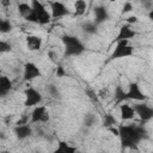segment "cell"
<instances>
[{
	"label": "cell",
	"instance_id": "6da1fadb",
	"mask_svg": "<svg viewBox=\"0 0 153 153\" xmlns=\"http://www.w3.org/2000/svg\"><path fill=\"white\" fill-rule=\"evenodd\" d=\"M118 137L123 148H135L143 139L147 137V130L142 126L136 124H120Z\"/></svg>",
	"mask_w": 153,
	"mask_h": 153
},
{
	"label": "cell",
	"instance_id": "7a4b0ae2",
	"mask_svg": "<svg viewBox=\"0 0 153 153\" xmlns=\"http://www.w3.org/2000/svg\"><path fill=\"white\" fill-rule=\"evenodd\" d=\"M31 12L24 18L26 22L39 24V25H47L51 20V14L48 12L45 6L38 1V0H31Z\"/></svg>",
	"mask_w": 153,
	"mask_h": 153
},
{
	"label": "cell",
	"instance_id": "3957f363",
	"mask_svg": "<svg viewBox=\"0 0 153 153\" xmlns=\"http://www.w3.org/2000/svg\"><path fill=\"white\" fill-rule=\"evenodd\" d=\"M62 43L65 44V55L66 56H79L85 51V45L82 42L72 35H63L61 37Z\"/></svg>",
	"mask_w": 153,
	"mask_h": 153
},
{
	"label": "cell",
	"instance_id": "277c9868",
	"mask_svg": "<svg viewBox=\"0 0 153 153\" xmlns=\"http://www.w3.org/2000/svg\"><path fill=\"white\" fill-rule=\"evenodd\" d=\"M133 54H134V47H131L129 44V41L128 39H121V41H117V44L110 55V60L129 57Z\"/></svg>",
	"mask_w": 153,
	"mask_h": 153
},
{
	"label": "cell",
	"instance_id": "5b68a950",
	"mask_svg": "<svg viewBox=\"0 0 153 153\" xmlns=\"http://www.w3.org/2000/svg\"><path fill=\"white\" fill-rule=\"evenodd\" d=\"M24 94H25V100H24V105L27 106V108H31V106H36L38 105L43 97H42V93L33 88V87H27L25 91H24Z\"/></svg>",
	"mask_w": 153,
	"mask_h": 153
},
{
	"label": "cell",
	"instance_id": "8992f818",
	"mask_svg": "<svg viewBox=\"0 0 153 153\" xmlns=\"http://www.w3.org/2000/svg\"><path fill=\"white\" fill-rule=\"evenodd\" d=\"M134 109V112L135 115H137L140 117L141 121L143 122H147V121H151L153 118V109L146 104V103H137V104H134L133 106Z\"/></svg>",
	"mask_w": 153,
	"mask_h": 153
},
{
	"label": "cell",
	"instance_id": "52a82bcc",
	"mask_svg": "<svg viewBox=\"0 0 153 153\" xmlns=\"http://www.w3.org/2000/svg\"><path fill=\"white\" fill-rule=\"evenodd\" d=\"M49 118H50L49 112L44 105H36L30 115V121L32 123H38V122L45 123L49 121Z\"/></svg>",
	"mask_w": 153,
	"mask_h": 153
},
{
	"label": "cell",
	"instance_id": "ba28073f",
	"mask_svg": "<svg viewBox=\"0 0 153 153\" xmlns=\"http://www.w3.org/2000/svg\"><path fill=\"white\" fill-rule=\"evenodd\" d=\"M127 92V99H131V100H137V102H143L146 100V94L141 91V87L137 82H130L128 91Z\"/></svg>",
	"mask_w": 153,
	"mask_h": 153
},
{
	"label": "cell",
	"instance_id": "9c48e42d",
	"mask_svg": "<svg viewBox=\"0 0 153 153\" xmlns=\"http://www.w3.org/2000/svg\"><path fill=\"white\" fill-rule=\"evenodd\" d=\"M24 80L25 81H31L36 78L42 76V72L41 69L37 67L36 63L33 62H26L24 65Z\"/></svg>",
	"mask_w": 153,
	"mask_h": 153
},
{
	"label": "cell",
	"instance_id": "30bf717a",
	"mask_svg": "<svg viewBox=\"0 0 153 153\" xmlns=\"http://www.w3.org/2000/svg\"><path fill=\"white\" fill-rule=\"evenodd\" d=\"M50 11H51V18H62L67 14H69V10L62 4L61 1H54L50 4Z\"/></svg>",
	"mask_w": 153,
	"mask_h": 153
},
{
	"label": "cell",
	"instance_id": "8fae6325",
	"mask_svg": "<svg viewBox=\"0 0 153 153\" xmlns=\"http://www.w3.org/2000/svg\"><path fill=\"white\" fill-rule=\"evenodd\" d=\"M13 133L16 135V137L18 140H25L29 136L32 135V128L29 126V123L26 124H20V126H16L13 129Z\"/></svg>",
	"mask_w": 153,
	"mask_h": 153
},
{
	"label": "cell",
	"instance_id": "7c38bea8",
	"mask_svg": "<svg viewBox=\"0 0 153 153\" xmlns=\"http://www.w3.org/2000/svg\"><path fill=\"white\" fill-rule=\"evenodd\" d=\"M93 13H94V23L97 25L106 22L110 18L109 12H108V10L104 6H97V7H94Z\"/></svg>",
	"mask_w": 153,
	"mask_h": 153
},
{
	"label": "cell",
	"instance_id": "4fadbf2b",
	"mask_svg": "<svg viewBox=\"0 0 153 153\" xmlns=\"http://www.w3.org/2000/svg\"><path fill=\"white\" fill-rule=\"evenodd\" d=\"M42 38L39 36H36V35H31V36H27L26 37V48L30 50V51H37L42 48Z\"/></svg>",
	"mask_w": 153,
	"mask_h": 153
},
{
	"label": "cell",
	"instance_id": "5bb4252c",
	"mask_svg": "<svg viewBox=\"0 0 153 153\" xmlns=\"http://www.w3.org/2000/svg\"><path fill=\"white\" fill-rule=\"evenodd\" d=\"M120 115H121V120L122 121H129L133 120L135 117V112L131 105L127 104V103H121L120 105Z\"/></svg>",
	"mask_w": 153,
	"mask_h": 153
},
{
	"label": "cell",
	"instance_id": "9a60e30c",
	"mask_svg": "<svg viewBox=\"0 0 153 153\" xmlns=\"http://www.w3.org/2000/svg\"><path fill=\"white\" fill-rule=\"evenodd\" d=\"M137 33L135 30H133L129 25H123L120 27V31L116 36V41H121V39H130L133 37H135Z\"/></svg>",
	"mask_w": 153,
	"mask_h": 153
},
{
	"label": "cell",
	"instance_id": "2e32d148",
	"mask_svg": "<svg viewBox=\"0 0 153 153\" xmlns=\"http://www.w3.org/2000/svg\"><path fill=\"white\" fill-rule=\"evenodd\" d=\"M12 90V81L6 75H0V97L6 96Z\"/></svg>",
	"mask_w": 153,
	"mask_h": 153
},
{
	"label": "cell",
	"instance_id": "e0dca14e",
	"mask_svg": "<svg viewBox=\"0 0 153 153\" xmlns=\"http://www.w3.org/2000/svg\"><path fill=\"white\" fill-rule=\"evenodd\" d=\"M75 151H76V147H73L65 141H60L57 148L55 149V153H74Z\"/></svg>",
	"mask_w": 153,
	"mask_h": 153
},
{
	"label": "cell",
	"instance_id": "ac0fdd59",
	"mask_svg": "<svg viewBox=\"0 0 153 153\" xmlns=\"http://www.w3.org/2000/svg\"><path fill=\"white\" fill-rule=\"evenodd\" d=\"M86 1L85 0H75L74 2V14L82 16L86 12Z\"/></svg>",
	"mask_w": 153,
	"mask_h": 153
},
{
	"label": "cell",
	"instance_id": "d6986e66",
	"mask_svg": "<svg viewBox=\"0 0 153 153\" xmlns=\"http://www.w3.org/2000/svg\"><path fill=\"white\" fill-rule=\"evenodd\" d=\"M115 99H116V103L118 104L127 100V92L122 88V86H117L115 88Z\"/></svg>",
	"mask_w": 153,
	"mask_h": 153
},
{
	"label": "cell",
	"instance_id": "ffe728a7",
	"mask_svg": "<svg viewBox=\"0 0 153 153\" xmlns=\"http://www.w3.org/2000/svg\"><path fill=\"white\" fill-rule=\"evenodd\" d=\"M31 5H29V4H26V2H19L18 4V13L23 17V18H25L30 12H31Z\"/></svg>",
	"mask_w": 153,
	"mask_h": 153
},
{
	"label": "cell",
	"instance_id": "44dd1931",
	"mask_svg": "<svg viewBox=\"0 0 153 153\" xmlns=\"http://www.w3.org/2000/svg\"><path fill=\"white\" fill-rule=\"evenodd\" d=\"M12 30V24L7 19H2L0 17V33H6Z\"/></svg>",
	"mask_w": 153,
	"mask_h": 153
},
{
	"label": "cell",
	"instance_id": "7402d4cb",
	"mask_svg": "<svg viewBox=\"0 0 153 153\" xmlns=\"http://www.w3.org/2000/svg\"><path fill=\"white\" fill-rule=\"evenodd\" d=\"M104 127L109 128V127H112V126H117V120L115 118V116L112 114H106L105 117H104V122H103Z\"/></svg>",
	"mask_w": 153,
	"mask_h": 153
},
{
	"label": "cell",
	"instance_id": "603a6c76",
	"mask_svg": "<svg viewBox=\"0 0 153 153\" xmlns=\"http://www.w3.org/2000/svg\"><path fill=\"white\" fill-rule=\"evenodd\" d=\"M82 30L88 35L97 33V24L96 23H86L82 25Z\"/></svg>",
	"mask_w": 153,
	"mask_h": 153
},
{
	"label": "cell",
	"instance_id": "cb8c5ba5",
	"mask_svg": "<svg viewBox=\"0 0 153 153\" xmlns=\"http://www.w3.org/2000/svg\"><path fill=\"white\" fill-rule=\"evenodd\" d=\"M12 50V44L8 43L7 41L0 39V54H5V53H10Z\"/></svg>",
	"mask_w": 153,
	"mask_h": 153
},
{
	"label": "cell",
	"instance_id": "d4e9b609",
	"mask_svg": "<svg viewBox=\"0 0 153 153\" xmlns=\"http://www.w3.org/2000/svg\"><path fill=\"white\" fill-rule=\"evenodd\" d=\"M96 121H97V118H96V116L92 115V114H87V115L85 116V126H87V127L93 126V124L96 123Z\"/></svg>",
	"mask_w": 153,
	"mask_h": 153
},
{
	"label": "cell",
	"instance_id": "484cf974",
	"mask_svg": "<svg viewBox=\"0 0 153 153\" xmlns=\"http://www.w3.org/2000/svg\"><path fill=\"white\" fill-rule=\"evenodd\" d=\"M47 91H48L49 94L53 96V97H59V94H60V92H59V90H57V87H56L55 85H48Z\"/></svg>",
	"mask_w": 153,
	"mask_h": 153
},
{
	"label": "cell",
	"instance_id": "4316f807",
	"mask_svg": "<svg viewBox=\"0 0 153 153\" xmlns=\"http://www.w3.org/2000/svg\"><path fill=\"white\" fill-rule=\"evenodd\" d=\"M131 10H133V5H131V2H130V1H127V2H124V5H123L122 13H128V12H130Z\"/></svg>",
	"mask_w": 153,
	"mask_h": 153
},
{
	"label": "cell",
	"instance_id": "83f0119b",
	"mask_svg": "<svg viewBox=\"0 0 153 153\" xmlns=\"http://www.w3.org/2000/svg\"><path fill=\"white\" fill-rule=\"evenodd\" d=\"M56 75L59 78H62V76L66 75V71H65V68L62 66H57V68H56Z\"/></svg>",
	"mask_w": 153,
	"mask_h": 153
},
{
	"label": "cell",
	"instance_id": "f1b7e54d",
	"mask_svg": "<svg viewBox=\"0 0 153 153\" xmlns=\"http://www.w3.org/2000/svg\"><path fill=\"white\" fill-rule=\"evenodd\" d=\"M26 123H29V116H26V115L22 116V118H19V120L16 122V124H17V126H20V124H26Z\"/></svg>",
	"mask_w": 153,
	"mask_h": 153
},
{
	"label": "cell",
	"instance_id": "f546056e",
	"mask_svg": "<svg viewBox=\"0 0 153 153\" xmlns=\"http://www.w3.org/2000/svg\"><path fill=\"white\" fill-rule=\"evenodd\" d=\"M126 22H127L128 24H136V23L139 22V18H137L136 16H130V17H128V18L126 19Z\"/></svg>",
	"mask_w": 153,
	"mask_h": 153
},
{
	"label": "cell",
	"instance_id": "4dcf8cb0",
	"mask_svg": "<svg viewBox=\"0 0 153 153\" xmlns=\"http://www.w3.org/2000/svg\"><path fill=\"white\" fill-rule=\"evenodd\" d=\"M108 129H109L111 133H114V135L118 136V128H115V126H112V127H109Z\"/></svg>",
	"mask_w": 153,
	"mask_h": 153
},
{
	"label": "cell",
	"instance_id": "1f68e13d",
	"mask_svg": "<svg viewBox=\"0 0 153 153\" xmlns=\"http://www.w3.org/2000/svg\"><path fill=\"white\" fill-rule=\"evenodd\" d=\"M0 2H1V5L4 7H10L11 6V0H1Z\"/></svg>",
	"mask_w": 153,
	"mask_h": 153
},
{
	"label": "cell",
	"instance_id": "d6a6232c",
	"mask_svg": "<svg viewBox=\"0 0 153 153\" xmlns=\"http://www.w3.org/2000/svg\"><path fill=\"white\" fill-rule=\"evenodd\" d=\"M87 94H90L88 97H90L91 99H93V100H97V96H96V94H94L92 91H87Z\"/></svg>",
	"mask_w": 153,
	"mask_h": 153
},
{
	"label": "cell",
	"instance_id": "836d02e7",
	"mask_svg": "<svg viewBox=\"0 0 153 153\" xmlns=\"http://www.w3.org/2000/svg\"><path fill=\"white\" fill-rule=\"evenodd\" d=\"M5 137H6V136L4 135V133H0V139H5Z\"/></svg>",
	"mask_w": 153,
	"mask_h": 153
},
{
	"label": "cell",
	"instance_id": "e575fe53",
	"mask_svg": "<svg viewBox=\"0 0 153 153\" xmlns=\"http://www.w3.org/2000/svg\"><path fill=\"white\" fill-rule=\"evenodd\" d=\"M109 1H110V2H115L116 0H109Z\"/></svg>",
	"mask_w": 153,
	"mask_h": 153
},
{
	"label": "cell",
	"instance_id": "d590c367",
	"mask_svg": "<svg viewBox=\"0 0 153 153\" xmlns=\"http://www.w3.org/2000/svg\"><path fill=\"white\" fill-rule=\"evenodd\" d=\"M128 1H130V2H131V1H135V0H128Z\"/></svg>",
	"mask_w": 153,
	"mask_h": 153
},
{
	"label": "cell",
	"instance_id": "8d00e7d4",
	"mask_svg": "<svg viewBox=\"0 0 153 153\" xmlns=\"http://www.w3.org/2000/svg\"><path fill=\"white\" fill-rule=\"evenodd\" d=\"M0 117H1V112H0Z\"/></svg>",
	"mask_w": 153,
	"mask_h": 153
}]
</instances>
